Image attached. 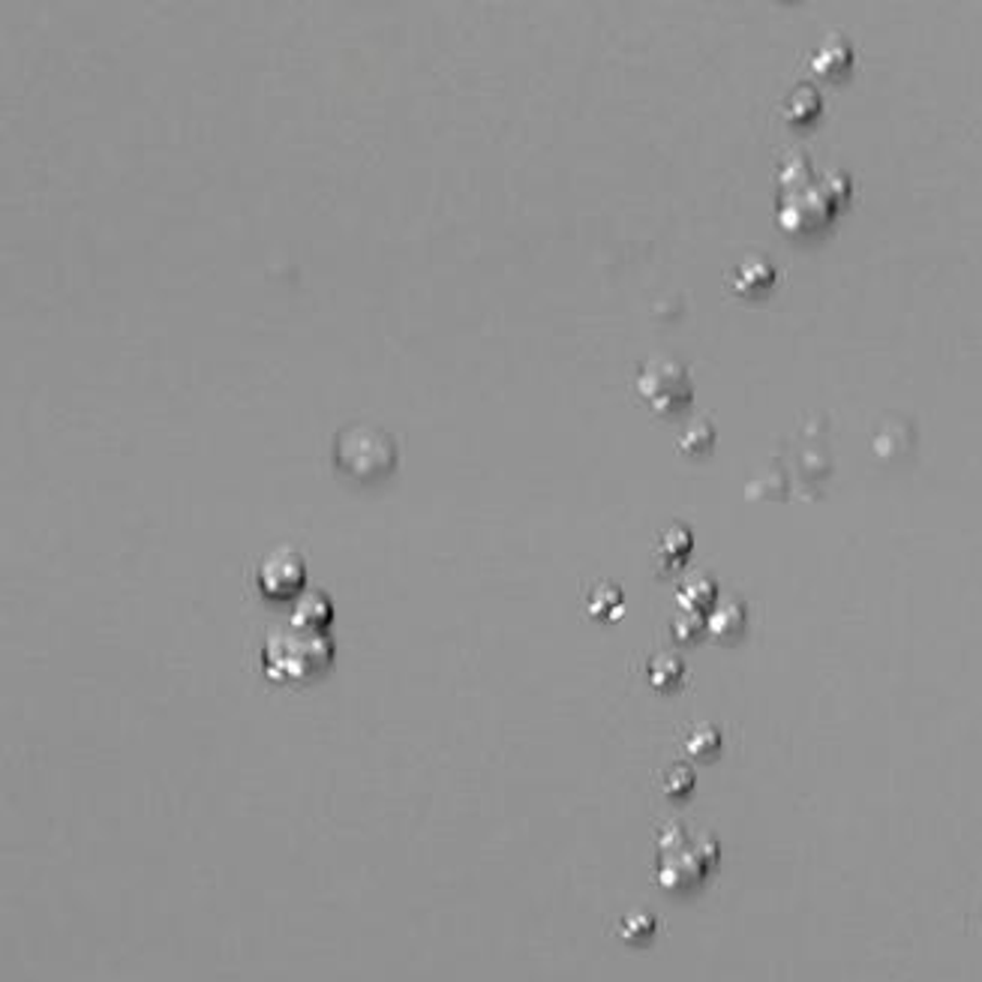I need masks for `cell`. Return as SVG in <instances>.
<instances>
[{"label":"cell","instance_id":"3","mask_svg":"<svg viewBox=\"0 0 982 982\" xmlns=\"http://www.w3.org/2000/svg\"><path fill=\"white\" fill-rule=\"evenodd\" d=\"M638 394L655 415L677 418L679 412L689 408L694 388L685 364H679L673 357H650L638 373Z\"/></svg>","mask_w":982,"mask_h":982},{"label":"cell","instance_id":"1","mask_svg":"<svg viewBox=\"0 0 982 982\" xmlns=\"http://www.w3.org/2000/svg\"><path fill=\"white\" fill-rule=\"evenodd\" d=\"M396 439L373 421H352L337 430L331 442L333 473L349 484L376 487L396 473Z\"/></svg>","mask_w":982,"mask_h":982},{"label":"cell","instance_id":"4","mask_svg":"<svg viewBox=\"0 0 982 982\" xmlns=\"http://www.w3.org/2000/svg\"><path fill=\"white\" fill-rule=\"evenodd\" d=\"M306 565L304 556L289 544L274 547L255 565V587L268 601H289L304 595Z\"/></svg>","mask_w":982,"mask_h":982},{"label":"cell","instance_id":"17","mask_svg":"<svg viewBox=\"0 0 982 982\" xmlns=\"http://www.w3.org/2000/svg\"><path fill=\"white\" fill-rule=\"evenodd\" d=\"M713 442H715L713 427H709L703 436L694 433V427H691L689 433L679 439V451L689 454V457H701V454H709V451H713Z\"/></svg>","mask_w":982,"mask_h":982},{"label":"cell","instance_id":"15","mask_svg":"<svg viewBox=\"0 0 982 982\" xmlns=\"http://www.w3.org/2000/svg\"><path fill=\"white\" fill-rule=\"evenodd\" d=\"M662 788H664V793H667V796H673V800H679V796H685V793H689L691 788H694V772H691L689 766L673 764L662 776Z\"/></svg>","mask_w":982,"mask_h":982},{"label":"cell","instance_id":"14","mask_svg":"<svg viewBox=\"0 0 982 982\" xmlns=\"http://www.w3.org/2000/svg\"><path fill=\"white\" fill-rule=\"evenodd\" d=\"M619 934H622V941H628V944H643V941H650L652 934H655V917L643 914V910H634V914L622 917Z\"/></svg>","mask_w":982,"mask_h":982},{"label":"cell","instance_id":"16","mask_svg":"<svg viewBox=\"0 0 982 982\" xmlns=\"http://www.w3.org/2000/svg\"><path fill=\"white\" fill-rule=\"evenodd\" d=\"M788 105H791V109H788V121H793V124H808V121L817 117V112H820V97H817L815 90L808 88V97H805V102H800V93L793 90V97L788 100Z\"/></svg>","mask_w":982,"mask_h":982},{"label":"cell","instance_id":"7","mask_svg":"<svg viewBox=\"0 0 982 982\" xmlns=\"http://www.w3.org/2000/svg\"><path fill=\"white\" fill-rule=\"evenodd\" d=\"M772 282H776V268H772L766 259H757V255L745 259L740 265V270H736V289L745 294L766 292Z\"/></svg>","mask_w":982,"mask_h":982},{"label":"cell","instance_id":"12","mask_svg":"<svg viewBox=\"0 0 982 982\" xmlns=\"http://www.w3.org/2000/svg\"><path fill=\"white\" fill-rule=\"evenodd\" d=\"M715 595H718V589H715L713 580L697 577V580H691L679 589V604L685 607V613H703L706 607H713Z\"/></svg>","mask_w":982,"mask_h":982},{"label":"cell","instance_id":"9","mask_svg":"<svg viewBox=\"0 0 982 982\" xmlns=\"http://www.w3.org/2000/svg\"><path fill=\"white\" fill-rule=\"evenodd\" d=\"M691 550V532L685 526H673L667 536H662V544H658V559H662V571H670L685 562Z\"/></svg>","mask_w":982,"mask_h":982},{"label":"cell","instance_id":"8","mask_svg":"<svg viewBox=\"0 0 982 982\" xmlns=\"http://www.w3.org/2000/svg\"><path fill=\"white\" fill-rule=\"evenodd\" d=\"M646 677L658 691H673L685 679V664L677 655H655L646 667Z\"/></svg>","mask_w":982,"mask_h":982},{"label":"cell","instance_id":"2","mask_svg":"<svg viewBox=\"0 0 982 982\" xmlns=\"http://www.w3.org/2000/svg\"><path fill=\"white\" fill-rule=\"evenodd\" d=\"M333 646L328 634L304 631V628H277L270 631L262 650V667L277 682H306L325 673L331 664Z\"/></svg>","mask_w":982,"mask_h":982},{"label":"cell","instance_id":"10","mask_svg":"<svg viewBox=\"0 0 982 982\" xmlns=\"http://www.w3.org/2000/svg\"><path fill=\"white\" fill-rule=\"evenodd\" d=\"M709 628L715 631V638L721 640H733L740 638L742 631H745V604L740 601H730L725 607H718L713 619H709Z\"/></svg>","mask_w":982,"mask_h":982},{"label":"cell","instance_id":"13","mask_svg":"<svg viewBox=\"0 0 982 982\" xmlns=\"http://www.w3.org/2000/svg\"><path fill=\"white\" fill-rule=\"evenodd\" d=\"M685 748H689L691 757L709 760V757H715V754L721 752V730L713 728V725L694 728L689 733V740H685Z\"/></svg>","mask_w":982,"mask_h":982},{"label":"cell","instance_id":"11","mask_svg":"<svg viewBox=\"0 0 982 982\" xmlns=\"http://www.w3.org/2000/svg\"><path fill=\"white\" fill-rule=\"evenodd\" d=\"M587 610L589 616H595V619H613V616H619L622 610V592L610 583H601L589 592V601H587Z\"/></svg>","mask_w":982,"mask_h":982},{"label":"cell","instance_id":"6","mask_svg":"<svg viewBox=\"0 0 982 982\" xmlns=\"http://www.w3.org/2000/svg\"><path fill=\"white\" fill-rule=\"evenodd\" d=\"M333 622V604L325 592H304L292 613V626L304 628V631H316L325 634Z\"/></svg>","mask_w":982,"mask_h":982},{"label":"cell","instance_id":"5","mask_svg":"<svg viewBox=\"0 0 982 982\" xmlns=\"http://www.w3.org/2000/svg\"><path fill=\"white\" fill-rule=\"evenodd\" d=\"M811 66H815L817 76L830 78V81H839L851 73L854 66V49L844 37H830L820 42V49L815 51L811 58Z\"/></svg>","mask_w":982,"mask_h":982}]
</instances>
